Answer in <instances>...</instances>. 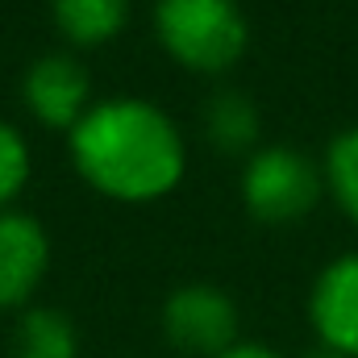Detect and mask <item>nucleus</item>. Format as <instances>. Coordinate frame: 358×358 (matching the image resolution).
Wrapping results in <instances>:
<instances>
[{"label": "nucleus", "mask_w": 358, "mask_h": 358, "mask_svg": "<svg viewBox=\"0 0 358 358\" xmlns=\"http://www.w3.org/2000/svg\"><path fill=\"white\" fill-rule=\"evenodd\" d=\"M71 159L96 192L117 200H155L183 176L176 121L146 100H100L71 129Z\"/></svg>", "instance_id": "f257e3e1"}, {"label": "nucleus", "mask_w": 358, "mask_h": 358, "mask_svg": "<svg viewBox=\"0 0 358 358\" xmlns=\"http://www.w3.org/2000/svg\"><path fill=\"white\" fill-rule=\"evenodd\" d=\"M155 34L167 55L192 71H225L246 50V17L238 0H159Z\"/></svg>", "instance_id": "f03ea898"}, {"label": "nucleus", "mask_w": 358, "mask_h": 358, "mask_svg": "<svg viewBox=\"0 0 358 358\" xmlns=\"http://www.w3.org/2000/svg\"><path fill=\"white\" fill-rule=\"evenodd\" d=\"M321 187L325 171H317L308 155H300L296 146H263L246 163L242 200L250 217H259L263 225H292L313 213Z\"/></svg>", "instance_id": "7ed1b4c3"}, {"label": "nucleus", "mask_w": 358, "mask_h": 358, "mask_svg": "<svg viewBox=\"0 0 358 358\" xmlns=\"http://www.w3.org/2000/svg\"><path fill=\"white\" fill-rule=\"evenodd\" d=\"M163 329L179 355L221 358L238 346V308L213 283H187L163 308Z\"/></svg>", "instance_id": "20e7f679"}, {"label": "nucleus", "mask_w": 358, "mask_h": 358, "mask_svg": "<svg viewBox=\"0 0 358 358\" xmlns=\"http://www.w3.org/2000/svg\"><path fill=\"white\" fill-rule=\"evenodd\" d=\"M308 321L321 346L358 358V255H342L317 275L308 296Z\"/></svg>", "instance_id": "39448f33"}, {"label": "nucleus", "mask_w": 358, "mask_h": 358, "mask_svg": "<svg viewBox=\"0 0 358 358\" xmlns=\"http://www.w3.org/2000/svg\"><path fill=\"white\" fill-rule=\"evenodd\" d=\"M25 104L46 125L76 129L88 113V71L71 55H42L25 71Z\"/></svg>", "instance_id": "423d86ee"}, {"label": "nucleus", "mask_w": 358, "mask_h": 358, "mask_svg": "<svg viewBox=\"0 0 358 358\" xmlns=\"http://www.w3.org/2000/svg\"><path fill=\"white\" fill-rule=\"evenodd\" d=\"M50 263L46 234L25 213H0V308L25 304Z\"/></svg>", "instance_id": "0eeeda50"}, {"label": "nucleus", "mask_w": 358, "mask_h": 358, "mask_svg": "<svg viewBox=\"0 0 358 358\" xmlns=\"http://www.w3.org/2000/svg\"><path fill=\"white\" fill-rule=\"evenodd\" d=\"M204 134L221 155H242L259 142V108L250 96L221 88L204 104Z\"/></svg>", "instance_id": "6e6552de"}, {"label": "nucleus", "mask_w": 358, "mask_h": 358, "mask_svg": "<svg viewBox=\"0 0 358 358\" xmlns=\"http://www.w3.org/2000/svg\"><path fill=\"white\" fill-rule=\"evenodd\" d=\"M50 13H55V25L63 29L67 42L100 46L125 25L129 0H50Z\"/></svg>", "instance_id": "1a4fd4ad"}, {"label": "nucleus", "mask_w": 358, "mask_h": 358, "mask_svg": "<svg viewBox=\"0 0 358 358\" xmlns=\"http://www.w3.org/2000/svg\"><path fill=\"white\" fill-rule=\"evenodd\" d=\"M76 325L59 308H29L13 329V358H76Z\"/></svg>", "instance_id": "9d476101"}, {"label": "nucleus", "mask_w": 358, "mask_h": 358, "mask_svg": "<svg viewBox=\"0 0 358 358\" xmlns=\"http://www.w3.org/2000/svg\"><path fill=\"white\" fill-rule=\"evenodd\" d=\"M325 183L338 200V208L358 225V125L342 129L325 150Z\"/></svg>", "instance_id": "9b49d317"}, {"label": "nucleus", "mask_w": 358, "mask_h": 358, "mask_svg": "<svg viewBox=\"0 0 358 358\" xmlns=\"http://www.w3.org/2000/svg\"><path fill=\"white\" fill-rule=\"evenodd\" d=\"M25 179H29V150H25L21 134L0 121V208L21 192Z\"/></svg>", "instance_id": "f8f14e48"}, {"label": "nucleus", "mask_w": 358, "mask_h": 358, "mask_svg": "<svg viewBox=\"0 0 358 358\" xmlns=\"http://www.w3.org/2000/svg\"><path fill=\"white\" fill-rule=\"evenodd\" d=\"M221 358H279V355L267 350V346H259V342H238L234 350H225Z\"/></svg>", "instance_id": "ddd939ff"}, {"label": "nucleus", "mask_w": 358, "mask_h": 358, "mask_svg": "<svg viewBox=\"0 0 358 358\" xmlns=\"http://www.w3.org/2000/svg\"><path fill=\"white\" fill-rule=\"evenodd\" d=\"M308 358H346V355H338V350H329V346H317Z\"/></svg>", "instance_id": "4468645a"}]
</instances>
